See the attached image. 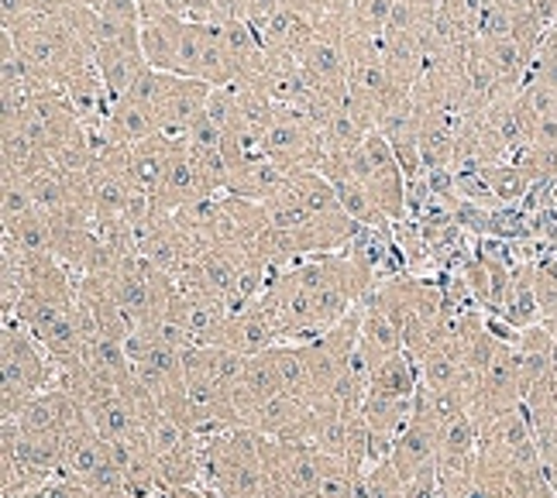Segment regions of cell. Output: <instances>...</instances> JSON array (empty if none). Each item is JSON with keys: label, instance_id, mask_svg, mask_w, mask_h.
Instances as JSON below:
<instances>
[{"label": "cell", "instance_id": "6da1fadb", "mask_svg": "<svg viewBox=\"0 0 557 498\" xmlns=\"http://www.w3.org/2000/svg\"><path fill=\"white\" fill-rule=\"evenodd\" d=\"M265 433L231 426L203 437V485L218 498H269Z\"/></svg>", "mask_w": 557, "mask_h": 498}, {"label": "cell", "instance_id": "7a4b0ae2", "mask_svg": "<svg viewBox=\"0 0 557 498\" xmlns=\"http://www.w3.org/2000/svg\"><path fill=\"white\" fill-rule=\"evenodd\" d=\"M0 375H4V388H0L4 420H14L28 399L46 393L59 378L55 361L14 316H4L0 327Z\"/></svg>", "mask_w": 557, "mask_h": 498}, {"label": "cell", "instance_id": "3957f363", "mask_svg": "<svg viewBox=\"0 0 557 498\" xmlns=\"http://www.w3.org/2000/svg\"><path fill=\"white\" fill-rule=\"evenodd\" d=\"M348 169L355 172V179L372 192V200L379 203V210L389 216L393 224L406 221V176H403V165L396 159L393 145L385 141L379 132H369V138L351 151Z\"/></svg>", "mask_w": 557, "mask_h": 498}, {"label": "cell", "instance_id": "277c9868", "mask_svg": "<svg viewBox=\"0 0 557 498\" xmlns=\"http://www.w3.org/2000/svg\"><path fill=\"white\" fill-rule=\"evenodd\" d=\"M213 94V86L207 79H189V76H173L162 90V100L156 107L159 135L165 138H186L189 127L197 124V117L207 111V100Z\"/></svg>", "mask_w": 557, "mask_h": 498}, {"label": "cell", "instance_id": "5b68a950", "mask_svg": "<svg viewBox=\"0 0 557 498\" xmlns=\"http://www.w3.org/2000/svg\"><path fill=\"white\" fill-rule=\"evenodd\" d=\"M218 344L227 351L255 358V354H265V351L278 348V344H283V334H278V323H275L272 310L265 307V299L259 296V299H251L245 310L231 313Z\"/></svg>", "mask_w": 557, "mask_h": 498}, {"label": "cell", "instance_id": "8992f818", "mask_svg": "<svg viewBox=\"0 0 557 498\" xmlns=\"http://www.w3.org/2000/svg\"><path fill=\"white\" fill-rule=\"evenodd\" d=\"M207 197H213V189L203 179V172L197 169V162H193L186 138H183L180 151L173 155V162H169L165 176L156 186L152 197H148V203H152L156 213H176V210L197 203V200H207Z\"/></svg>", "mask_w": 557, "mask_h": 498}, {"label": "cell", "instance_id": "52a82bcc", "mask_svg": "<svg viewBox=\"0 0 557 498\" xmlns=\"http://www.w3.org/2000/svg\"><path fill=\"white\" fill-rule=\"evenodd\" d=\"M437 437H441V426L426 413H420V409H413L410 423L403 426L389 453V461L396 464V471L406 482H410L413 474H420L423 468L437 464Z\"/></svg>", "mask_w": 557, "mask_h": 498}, {"label": "cell", "instance_id": "ba28073f", "mask_svg": "<svg viewBox=\"0 0 557 498\" xmlns=\"http://www.w3.org/2000/svg\"><path fill=\"white\" fill-rule=\"evenodd\" d=\"M286 186H289V172L286 169H278L265 155H255V159H242V162L231 165L224 192H231V197H242V200H255V203H269Z\"/></svg>", "mask_w": 557, "mask_h": 498}, {"label": "cell", "instance_id": "9c48e42d", "mask_svg": "<svg viewBox=\"0 0 557 498\" xmlns=\"http://www.w3.org/2000/svg\"><path fill=\"white\" fill-rule=\"evenodd\" d=\"M186 21L189 17H180V14L141 17V52H145L148 66L159 70V73H173L176 76Z\"/></svg>", "mask_w": 557, "mask_h": 498}, {"label": "cell", "instance_id": "30bf717a", "mask_svg": "<svg viewBox=\"0 0 557 498\" xmlns=\"http://www.w3.org/2000/svg\"><path fill=\"white\" fill-rule=\"evenodd\" d=\"M94 132H100L117 148H135V145L159 135V121L148 107L135 103L132 97H124V100L111 103V111H107V117H103V127H94Z\"/></svg>", "mask_w": 557, "mask_h": 498}, {"label": "cell", "instance_id": "8fae6325", "mask_svg": "<svg viewBox=\"0 0 557 498\" xmlns=\"http://www.w3.org/2000/svg\"><path fill=\"white\" fill-rule=\"evenodd\" d=\"M485 121L492 124V132H496L509 151V159L523 151L527 145H533L537 138V117H533L530 107L520 100V94H509L496 103L485 107Z\"/></svg>", "mask_w": 557, "mask_h": 498}, {"label": "cell", "instance_id": "7c38bea8", "mask_svg": "<svg viewBox=\"0 0 557 498\" xmlns=\"http://www.w3.org/2000/svg\"><path fill=\"white\" fill-rule=\"evenodd\" d=\"M180 145H183V138L156 135V138L135 145V148H127V176H132V183L145 192V197H152L156 192V186L162 183L165 169L180 151Z\"/></svg>", "mask_w": 557, "mask_h": 498}, {"label": "cell", "instance_id": "4fadbf2b", "mask_svg": "<svg viewBox=\"0 0 557 498\" xmlns=\"http://www.w3.org/2000/svg\"><path fill=\"white\" fill-rule=\"evenodd\" d=\"M499 316L509 323L512 331L533 327V323L544 320L541 316V299H537V278H533V262H530V258H523V262L512 269V278H509V289H506Z\"/></svg>", "mask_w": 557, "mask_h": 498}, {"label": "cell", "instance_id": "5bb4252c", "mask_svg": "<svg viewBox=\"0 0 557 498\" xmlns=\"http://www.w3.org/2000/svg\"><path fill=\"white\" fill-rule=\"evenodd\" d=\"M358 344H361V351H366V358L372 364H382L385 358L406 351L396 323L389 320V313L379 307L372 292H369L366 302H361V337H358Z\"/></svg>", "mask_w": 557, "mask_h": 498}, {"label": "cell", "instance_id": "9a60e30c", "mask_svg": "<svg viewBox=\"0 0 557 498\" xmlns=\"http://www.w3.org/2000/svg\"><path fill=\"white\" fill-rule=\"evenodd\" d=\"M0 151H4V176L14 179H32L41 169H49L52 159L41 151L38 145H32L17 127H4V141H0Z\"/></svg>", "mask_w": 557, "mask_h": 498}, {"label": "cell", "instance_id": "2e32d148", "mask_svg": "<svg viewBox=\"0 0 557 498\" xmlns=\"http://www.w3.org/2000/svg\"><path fill=\"white\" fill-rule=\"evenodd\" d=\"M289 186L313 216H345V207L337 200V189L331 186L324 172H296V176H289Z\"/></svg>", "mask_w": 557, "mask_h": 498}, {"label": "cell", "instance_id": "e0dca14e", "mask_svg": "<svg viewBox=\"0 0 557 498\" xmlns=\"http://www.w3.org/2000/svg\"><path fill=\"white\" fill-rule=\"evenodd\" d=\"M485 183H488V192H492V200H496V207H520L533 186L527 172L512 159L485 169Z\"/></svg>", "mask_w": 557, "mask_h": 498}, {"label": "cell", "instance_id": "ac0fdd59", "mask_svg": "<svg viewBox=\"0 0 557 498\" xmlns=\"http://www.w3.org/2000/svg\"><path fill=\"white\" fill-rule=\"evenodd\" d=\"M403 491H406V478L389 458L369 464L355 478V498H399Z\"/></svg>", "mask_w": 557, "mask_h": 498}, {"label": "cell", "instance_id": "d6986e66", "mask_svg": "<svg viewBox=\"0 0 557 498\" xmlns=\"http://www.w3.org/2000/svg\"><path fill=\"white\" fill-rule=\"evenodd\" d=\"M396 4H399V0H351V11H348L351 28L361 38L379 41L385 35V25H389Z\"/></svg>", "mask_w": 557, "mask_h": 498}, {"label": "cell", "instance_id": "ffe728a7", "mask_svg": "<svg viewBox=\"0 0 557 498\" xmlns=\"http://www.w3.org/2000/svg\"><path fill=\"white\" fill-rule=\"evenodd\" d=\"M38 210L28 179H14V176H0V216H4V231L17 227L21 221Z\"/></svg>", "mask_w": 557, "mask_h": 498}, {"label": "cell", "instance_id": "44dd1931", "mask_svg": "<svg viewBox=\"0 0 557 498\" xmlns=\"http://www.w3.org/2000/svg\"><path fill=\"white\" fill-rule=\"evenodd\" d=\"M162 498H218L207 485H180V488H165Z\"/></svg>", "mask_w": 557, "mask_h": 498}, {"label": "cell", "instance_id": "7402d4cb", "mask_svg": "<svg viewBox=\"0 0 557 498\" xmlns=\"http://www.w3.org/2000/svg\"><path fill=\"white\" fill-rule=\"evenodd\" d=\"M541 49H547V52H554L557 55V25H550V32L544 35V41H541Z\"/></svg>", "mask_w": 557, "mask_h": 498}, {"label": "cell", "instance_id": "603a6c76", "mask_svg": "<svg viewBox=\"0 0 557 498\" xmlns=\"http://www.w3.org/2000/svg\"><path fill=\"white\" fill-rule=\"evenodd\" d=\"M547 327H550V334H554V368H557V320H544Z\"/></svg>", "mask_w": 557, "mask_h": 498}]
</instances>
